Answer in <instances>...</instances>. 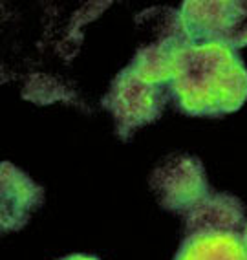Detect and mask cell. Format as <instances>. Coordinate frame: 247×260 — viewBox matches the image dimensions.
Here are the masks:
<instances>
[{
  "mask_svg": "<svg viewBox=\"0 0 247 260\" xmlns=\"http://www.w3.org/2000/svg\"><path fill=\"white\" fill-rule=\"evenodd\" d=\"M242 238H243V244H245V247H247V223H245V228H243V231H242Z\"/></svg>",
  "mask_w": 247,
  "mask_h": 260,
  "instance_id": "obj_9",
  "label": "cell"
},
{
  "mask_svg": "<svg viewBox=\"0 0 247 260\" xmlns=\"http://www.w3.org/2000/svg\"><path fill=\"white\" fill-rule=\"evenodd\" d=\"M174 260H247V247L238 233L187 235Z\"/></svg>",
  "mask_w": 247,
  "mask_h": 260,
  "instance_id": "obj_7",
  "label": "cell"
},
{
  "mask_svg": "<svg viewBox=\"0 0 247 260\" xmlns=\"http://www.w3.org/2000/svg\"><path fill=\"white\" fill-rule=\"evenodd\" d=\"M170 98V84L147 79L128 64L112 81L103 107L112 114L119 138L128 140L137 128L158 119Z\"/></svg>",
  "mask_w": 247,
  "mask_h": 260,
  "instance_id": "obj_2",
  "label": "cell"
},
{
  "mask_svg": "<svg viewBox=\"0 0 247 260\" xmlns=\"http://www.w3.org/2000/svg\"><path fill=\"white\" fill-rule=\"evenodd\" d=\"M176 19L191 44H247V2H183Z\"/></svg>",
  "mask_w": 247,
  "mask_h": 260,
  "instance_id": "obj_3",
  "label": "cell"
},
{
  "mask_svg": "<svg viewBox=\"0 0 247 260\" xmlns=\"http://www.w3.org/2000/svg\"><path fill=\"white\" fill-rule=\"evenodd\" d=\"M42 204V189L11 163H2V229L17 231Z\"/></svg>",
  "mask_w": 247,
  "mask_h": 260,
  "instance_id": "obj_6",
  "label": "cell"
},
{
  "mask_svg": "<svg viewBox=\"0 0 247 260\" xmlns=\"http://www.w3.org/2000/svg\"><path fill=\"white\" fill-rule=\"evenodd\" d=\"M150 187L161 207L182 214L210 192L201 161L187 154L165 159L152 172Z\"/></svg>",
  "mask_w": 247,
  "mask_h": 260,
  "instance_id": "obj_4",
  "label": "cell"
},
{
  "mask_svg": "<svg viewBox=\"0 0 247 260\" xmlns=\"http://www.w3.org/2000/svg\"><path fill=\"white\" fill-rule=\"evenodd\" d=\"M183 216L187 235L238 233L245 228L242 202L229 192H209Z\"/></svg>",
  "mask_w": 247,
  "mask_h": 260,
  "instance_id": "obj_5",
  "label": "cell"
},
{
  "mask_svg": "<svg viewBox=\"0 0 247 260\" xmlns=\"http://www.w3.org/2000/svg\"><path fill=\"white\" fill-rule=\"evenodd\" d=\"M170 92L189 116H225L245 103L247 68L233 48L185 41L174 53Z\"/></svg>",
  "mask_w": 247,
  "mask_h": 260,
  "instance_id": "obj_1",
  "label": "cell"
},
{
  "mask_svg": "<svg viewBox=\"0 0 247 260\" xmlns=\"http://www.w3.org/2000/svg\"><path fill=\"white\" fill-rule=\"evenodd\" d=\"M61 260H99L95 256H86V255H72V256H66V258Z\"/></svg>",
  "mask_w": 247,
  "mask_h": 260,
  "instance_id": "obj_8",
  "label": "cell"
}]
</instances>
